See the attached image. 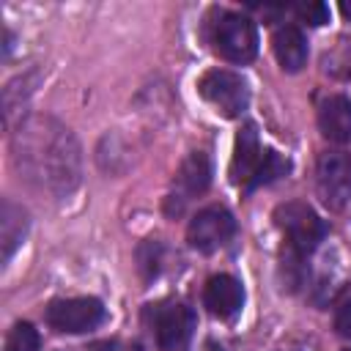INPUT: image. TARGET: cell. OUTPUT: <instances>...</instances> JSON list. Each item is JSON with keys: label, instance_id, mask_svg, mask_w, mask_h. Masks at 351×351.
I'll return each mask as SVG.
<instances>
[{"label": "cell", "instance_id": "14", "mask_svg": "<svg viewBox=\"0 0 351 351\" xmlns=\"http://www.w3.org/2000/svg\"><path fill=\"white\" fill-rule=\"evenodd\" d=\"M27 233V214L22 206H14L11 200H3V214H0V244H3V261L14 255V250L22 244Z\"/></svg>", "mask_w": 351, "mask_h": 351}, {"label": "cell", "instance_id": "2", "mask_svg": "<svg viewBox=\"0 0 351 351\" xmlns=\"http://www.w3.org/2000/svg\"><path fill=\"white\" fill-rule=\"evenodd\" d=\"M274 222L277 228L285 233V241L288 247L302 258V255H310L318 241L324 239L326 228L321 222V217L307 206V203H299V200H291V203H282L277 211H274Z\"/></svg>", "mask_w": 351, "mask_h": 351}, {"label": "cell", "instance_id": "7", "mask_svg": "<svg viewBox=\"0 0 351 351\" xmlns=\"http://www.w3.org/2000/svg\"><path fill=\"white\" fill-rule=\"evenodd\" d=\"M233 233H236L233 214L222 206H208L192 217V222L186 228V241L197 252H214L222 244H228Z\"/></svg>", "mask_w": 351, "mask_h": 351}, {"label": "cell", "instance_id": "11", "mask_svg": "<svg viewBox=\"0 0 351 351\" xmlns=\"http://www.w3.org/2000/svg\"><path fill=\"white\" fill-rule=\"evenodd\" d=\"M208 184H211V162H208V156L200 154V151L189 154L181 162L178 176H176V195H178V200L186 203L195 195H203L208 189Z\"/></svg>", "mask_w": 351, "mask_h": 351}, {"label": "cell", "instance_id": "3", "mask_svg": "<svg viewBox=\"0 0 351 351\" xmlns=\"http://www.w3.org/2000/svg\"><path fill=\"white\" fill-rule=\"evenodd\" d=\"M214 49L230 63H250L258 55V30L255 22L244 14L225 11L214 22Z\"/></svg>", "mask_w": 351, "mask_h": 351}, {"label": "cell", "instance_id": "12", "mask_svg": "<svg viewBox=\"0 0 351 351\" xmlns=\"http://www.w3.org/2000/svg\"><path fill=\"white\" fill-rule=\"evenodd\" d=\"M318 126L324 137L335 143L351 140V99H346L343 93L326 96L318 107Z\"/></svg>", "mask_w": 351, "mask_h": 351}, {"label": "cell", "instance_id": "9", "mask_svg": "<svg viewBox=\"0 0 351 351\" xmlns=\"http://www.w3.org/2000/svg\"><path fill=\"white\" fill-rule=\"evenodd\" d=\"M263 148L258 140V129L255 123L241 126V132L236 134V151H233V162H230V178L233 184H239L241 189H252V181L261 170L263 162Z\"/></svg>", "mask_w": 351, "mask_h": 351}, {"label": "cell", "instance_id": "17", "mask_svg": "<svg viewBox=\"0 0 351 351\" xmlns=\"http://www.w3.org/2000/svg\"><path fill=\"white\" fill-rule=\"evenodd\" d=\"M296 11H299V16H302L307 25H313V27L329 22V5H326V3H302Z\"/></svg>", "mask_w": 351, "mask_h": 351}, {"label": "cell", "instance_id": "15", "mask_svg": "<svg viewBox=\"0 0 351 351\" xmlns=\"http://www.w3.org/2000/svg\"><path fill=\"white\" fill-rule=\"evenodd\" d=\"M288 173V162L277 154V151H266L263 154V162H261V170H258V176H255V181H252V189H258V186H263V184H269V181H274V178H280V176H285Z\"/></svg>", "mask_w": 351, "mask_h": 351}, {"label": "cell", "instance_id": "1", "mask_svg": "<svg viewBox=\"0 0 351 351\" xmlns=\"http://www.w3.org/2000/svg\"><path fill=\"white\" fill-rule=\"evenodd\" d=\"M16 162L25 167L27 178L41 186H55L69 192L77 181V145L60 123L52 118H30L16 132Z\"/></svg>", "mask_w": 351, "mask_h": 351}, {"label": "cell", "instance_id": "16", "mask_svg": "<svg viewBox=\"0 0 351 351\" xmlns=\"http://www.w3.org/2000/svg\"><path fill=\"white\" fill-rule=\"evenodd\" d=\"M38 332L33 324H16L5 340V351H38Z\"/></svg>", "mask_w": 351, "mask_h": 351}, {"label": "cell", "instance_id": "19", "mask_svg": "<svg viewBox=\"0 0 351 351\" xmlns=\"http://www.w3.org/2000/svg\"><path fill=\"white\" fill-rule=\"evenodd\" d=\"M340 11H343V14L351 19V3H348V0H343V3H340Z\"/></svg>", "mask_w": 351, "mask_h": 351}, {"label": "cell", "instance_id": "6", "mask_svg": "<svg viewBox=\"0 0 351 351\" xmlns=\"http://www.w3.org/2000/svg\"><path fill=\"white\" fill-rule=\"evenodd\" d=\"M104 321V304L93 296H74V299H58L47 307V324L58 332L80 335Z\"/></svg>", "mask_w": 351, "mask_h": 351}, {"label": "cell", "instance_id": "13", "mask_svg": "<svg viewBox=\"0 0 351 351\" xmlns=\"http://www.w3.org/2000/svg\"><path fill=\"white\" fill-rule=\"evenodd\" d=\"M271 47H274L277 63L285 71H299L307 63V38H304V33L296 25H282L274 33Z\"/></svg>", "mask_w": 351, "mask_h": 351}, {"label": "cell", "instance_id": "5", "mask_svg": "<svg viewBox=\"0 0 351 351\" xmlns=\"http://www.w3.org/2000/svg\"><path fill=\"white\" fill-rule=\"evenodd\" d=\"M315 186L324 206L340 211L351 200V154L324 151L315 165Z\"/></svg>", "mask_w": 351, "mask_h": 351}, {"label": "cell", "instance_id": "4", "mask_svg": "<svg viewBox=\"0 0 351 351\" xmlns=\"http://www.w3.org/2000/svg\"><path fill=\"white\" fill-rule=\"evenodd\" d=\"M200 96L217 107V112H222L225 118H236L247 110L250 104V88L241 80V74L228 71V69H211L200 77L197 82Z\"/></svg>", "mask_w": 351, "mask_h": 351}, {"label": "cell", "instance_id": "18", "mask_svg": "<svg viewBox=\"0 0 351 351\" xmlns=\"http://www.w3.org/2000/svg\"><path fill=\"white\" fill-rule=\"evenodd\" d=\"M335 329L343 337H351V302H346L337 313H335Z\"/></svg>", "mask_w": 351, "mask_h": 351}, {"label": "cell", "instance_id": "10", "mask_svg": "<svg viewBox=\"0 0 351 351\" xmlns=\"http://www.w3.org/2000/svg\"><path fill=\"white\" fill-rule=\"evenodd\" d=\"M203 302H206L211 315L233 318L241 310V302H244L241 282L230 274H214V277H208V282L203 288Z\"/></svg>", "mask_w": 351, "mask_h": 351}, {"label": "cell", "instance_id": "8", "mask_svg": "<svg viewBox=\"0 0 351 351\" xmlns=\"http://www.w3.org/2000/svg\"><path fill=\"white\" fill-rule=\"evenodd\" d=\"M156 343L162 351H181L195 332V313L181 302H165L154 315Z\"/></svg>", "mask_w": 351, "mask_h": 351}]
</instances>
